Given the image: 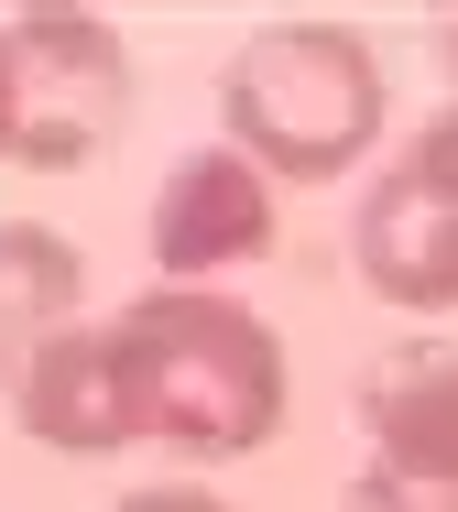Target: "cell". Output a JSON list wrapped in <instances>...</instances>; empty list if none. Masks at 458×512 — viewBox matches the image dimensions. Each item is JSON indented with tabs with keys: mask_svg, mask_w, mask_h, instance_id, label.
I'll use <instances>...</instances> for the list:
<instances>
[{
	"mask_svg": "<svg viewBox=\"0 0 458 512\" xmlns=\"http://www.w3.org/2000/svg\"><path fill=\"white\" fill-rule=\"evenodd\" d=\"M110 371L131 436L175 458H251L284 425V338L208 284H153L110 316Z\"/></svg>",
	"mask_w": 458,
	"mask_h": 512,
	"instance_id": "obj_1",
	"label": "cell"
},
{
	"mask_svg": "<svg viewBox=\"0 0 458 512\" xmlns=\"http://www.w3.org/2000/svg\"><path fill=\"white\" fill-rule=\"evenodd\" d=\"M219 120L251 175L328 186L382 142V55L349 22H262L219 77Z\"/></svg>",
	"mask_w": 458,
	"mask_h": 512,
	"instance_id": "obj_2",
	"label": "cell"
},
{
	"mask_svg": "<svg viewBox=\"0 0 458 512\" xmlns=\"http://www.w3.org/2000/svg\"><path fill=\"white\" fill-rule=\"evenodd\" d=\"M0 55H11V164L77 175L88 153H110V131L131 120V44L99 11H11Z\"/></svg>",
	"mask_w": 458,
	"mask_h": 512,
	"instance_id": "obj_3",
	"label": "cell"
},
{
	"mask_svg": "<svg viewBox=\"0 0 458 512\" xmlns=\"http://www.w3.org/2000/svg\"><path fill=\"white\" fill-rule=\"evenodd\" d=\"M142 240H153L164 284H208V273H229V262H262V251H273V186H262L229 142L219 153H186V164L153 186Z\"/></svg>",
	"mask_w": 458,
	"mask_h": 512,
	"instance_id": "obj_4",
	"label": "cell"
},
{
	"mask_svg": "<svg viewBox=\"0 0 458 512\" xmlns=\"http://www.w3.org/2000/svg\"><path fill=\"white\" fill-rule=\"evenodd\" d=\"M349 262H360V284L382 295V306L404 316H448L458 306V207L415 175V164H393L360 218H349Z\"/></svg>",
	"mask_w": 458,
	"mask_h": 512,
	"instance_id": "obj_5",
	"label": "cell"
},
{
	"mask_svg": "<svg viewBox=\"0 0 458 512\" xmlns=\"http://www.w3.org/2000/svg\"><path fill=\"white\" fill-rule=\"evenodd\" d=\"M360 436H371V469L458 480V349L448 338H404V349L371 360V382H360Z\"/></svg>",
	"mask_w": 458,
	"mask_h": 512,
	"instance_id": "obj_6",
	"label": "cell"
},
{
	"mask_svg": "<svg viewBox=\"0 0 458 512\" xmlns=\"http://www.w3.org/2000/svg\"><path fill=\"white\" fill-rule=\"evenodd\" d=\"M11 414H22V436L55 447V458H110V447H131L120 371H110V327L44 338V349L22 360V382H11Z\"/></svg>",
	"mask_w": 458,
	"mask_h": 512,
	"instance_id": "obj_7",
	"label": "cell"
},
{
	"mask_svg": "<svg viewBox=\"0 0 458 512\" xmlns=\"http://www.w3.org/2000/svg\"><path fill=\"white\" fill-rule=\"evenodd\" d=\"M77 295H88L77 240L44 218H0V382H22V360L77 327Z\"/></svg>",
	"mask_w": 458,
	"mask_h": 512,
	"instance_id": "obj_8",
	"label": "cell"
},
{
	"mask_svg": "<svg viewBox=\"0 0 458 512\" xmlns=\"http://www.w3.org/2000/svg\"><path fill=\"white\" fill-rule=\"evenodd\" d=\"M339 512H458V480H404V469H360Z\"/></svg>",
	"mask_w": 458,
	"mask_h": 512,
	"instance_id": "obj_9",
	"label": "cell"
},
{
	"mask_svg": "<svg viewBox=\"0 0 458 512\" xmlns=\"http://www.w3.org/2000/svg\"><path fill=\"white\" fill-rule=\"evenodd\" d=\"M404 164H415V175H426V186H437V197L458 207V99L437 109L426 131H415V153H404Z\"/></svg>",
	"mask_w": 458,
	"mask_h": 512,
	"instance_id": "obj_10",
	"label": "cell"
},
{
	"mask_svg": "<svg viewBox=\"0 0 458 512\" xmlns=\"http://www.w3.org/2000/svg\"><path fill=\"white\" fill-rule=\"evenodd\" d=\"M120 512H229V502H208V491H186V480H164V491H131Z\"/></svg>",
	"mask_w": 458,
	"mask_h": 512,
	"instance_id": "obj_11",
	"label": "cell"
},
{
	"mask_svg": "<svg viewBox=\"0 0 458 512\" xmlns=\"http://www.w3.org/2000/svg\"><path fill=\"white\" fill-rule=\"evenodd\" d=\"M0 164H11V55H0Z\"/></svg>",
	"mask_w": 458,
	"mask_h": 512,
	"instance_id": "obj_12",
	"label": "cell"
},
{
	"mask_svg": "<svg viewBox=\"0 0 458 512\" xmlns=\"http://www.w3.org/2000/svg\"><path fill=\"white\" fill-rule=\"evenodd\" d=\"M437 55H448V77H458V11H437Z\"/></svg>",
	"mask_w": 458,
	"mask_h": 512,
	"instance_id": "obj_13",
	"label": "cell"
}]
</instances>
